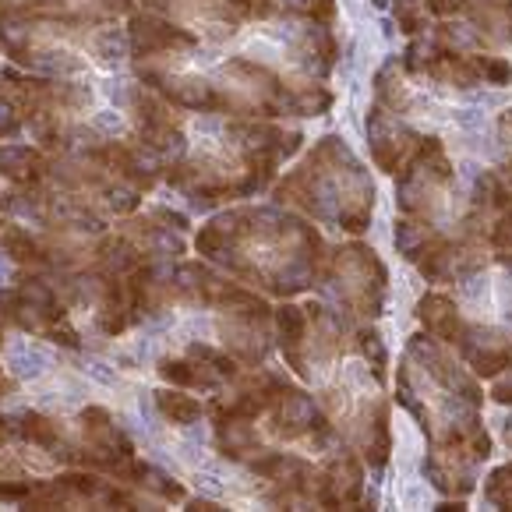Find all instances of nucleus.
<instances>
[{
	"mask_svg": "<svg viewBox=\"0 0 512 512\" xmlns=\"http://www.w3.org/2000/svg\"><path fill=\"white\" fill-rule=\"evenodd\" d=\"M456 343H460L463 357H467V364L477 371V375L495 378L512 368V343L502 336V332L474 325V329H463Z\"/></svg>",
	"mask_w": 512,
	"mask_h": 512,
	"instance_id": "f257e3e1",
	"label": "nucleus"
},
{
	"mask_svg": "<svg viewBox=\"0 0 512 512\" xmlns=\"http://www.w3.org/2000/svg\"><path fill=\"white\" fill-rule=\"evenodd\" d=\"M315 502L325 509H339L361 498V463L354 456H336L325 463L322 474H315Z\"/></svg>",
	"mask_w": 512,
	"mask_h": 512,
	"instance_id": "f03ea898",
	"label": "nucleus"
},
{
	"mask_svg": "<svg viewBox=\"0 0 512 512\" xmlns=\"http://www.w3.org/2000/svg\"><path fill=\"white\" fill-rule=\"evenodd\" d=\"M265 414H272L276 435H287V438H297V435H304V431H315V421H318L315 400H311L308 392L290 389V385H283V389L276 392V400L269 403Z\"/></svg>",
	"mask_w": 512,
	"mask_h": 512,
	"instance_id": "7ed1b4c3",
	"label": "nucleus"
},
{
	"mask_svg": "<svg viewBox=\"0 0 512 512\" xmlns=\"http://www.w3.org/2000/svg\"><path fill=\"white\" fill-rule=\"evenodd\" d=\"M368 138H371V156H375V163L382 166V170H389V174L400 170V159L407 156L410 145H414V135L392 128L389 117H385V110H371Z\"/></svg>",
	"mask_w": 512,
	"mask_h": 512,
	"instance_id": "20e7f679",
	"label": "nucleus"
},
{
	"mask_svg": "<svg viewBox=\"0 0 512 512\" xmlns=\"http://www.w3.org/2000/svg\"><path fill=\"white\" fill-rule=\"evenodd\" d=\"M279 325V343H283V354H287L290 368L301 378H308V361H304V336H308V308H297V304H283L276 311Z\"/></svg>",
	"mask_w": 512,
	"mask_h": 512,
	"instance_id": "39448f33",
	"label": "nucleus"
},
{
	"mask_svg": "<svg viewBox=\"0 0 512 512\" xmlns=\"http://www.w3.org/2000/svg\"><path fill=\"white\" fill-rule=\"evenodd\" d=\"M417 318H421L424 329H428L435 339H442V343H456L460 332H463L460 311H456V304L442 294L421 297V304H417Z\"/></svg>",
	"mask_w": 512,
	"mask_h": 512,
	"instance_id": "423d86ee",
	"label": "nucleus"
},
{
	"mask_svg": "<svg viewBox=\"0 0 512 512\" xmlns=\"http://www.w3.org/2000/svg\"><path fill=\"white\" fill-rule=\"evenodd\" d=\"M424 71L431 78H438L442 85H456V89H474L481 82V71H477L474 57H456V53H438Z\"/></svg>",
	"mask_w": 512,
	"mask_h": 512,
	"instance_id": "0eeeda50",
	"label": "nucleus"
},
{
	"mask_svg": "<svg viewBox=\"0 0 512 512\" xmlns=\"http://www.w3.org/2000/svg\"><path fill=\"white\" fill-rule=\"evenodd\" d=\"M156 407L174 424H195L202 417V403L195 396H184V392H156Z\"/></svg>",
	"mask_w": 512,
	"mask_h": 512,
	"instance_id": "6e6552de",
	"label": "nucleus"
},
{
	"mask_svg": "<svg viewBox=\"0 0 512 512\" xmlns=\"http://www.w3.org/2000/svg\"><path fill=\"white\" fill-rule=\"evenodd\" d=\"M431 241H435V234H431L428 223H414V219H400V223H396V248H400L403 258H410V262H417Z\"/></svg>",
	"mask_w": 512,
	"mask_h": 512,
	"instance_id": "1a4fd4ad",
	"label": "nucleus"
},
{
	"mask_svg": "<svg viewBox=\"0 0 512 512\" xmlns=\"http://www.w3.org/2000/svg\"><path fill=\"white\" fill-rule=\"evenodd\" d=\"M477 71H481V78L488 85H505L512 82V64L502 61V57H474Z\"/></svg>",
	"mask_w": 512,
	"mask_h": 512,
	"instance_id": "9d476101",
	"label": "nucleus"
},
{
	"mask_svg": "<svg viewBox=\"0 0 512 512\" xmlns=\"http://www.w3.org/2000/svg\"><path fill=\"white\" fill-rule=\"evenodd\" d=\"M357 343H361V354L375 364V375L382 378L389 357H385V347H382V339H378V332H361V336H357Z\"/></svg>",
	"mask_w": 512,
	"mask_h": 512,
	"instance_id": "9b49d317",
	"label": "nucleus"
},
{
	"mask_svg": "<svg viewBox=\"0 0 512 512\" xmlns=\"http://www.w3.org/2000/svg\"><path fill=\"white\" fill-rule=\"evenodd\" d=\"M491 244H495V248H505L509 251L512 248V212L509 209H502V216H498V223L491 226Z\"/></svg>",
	"mask_w": 512,
	"mask_h": 512,
	"instance_id": "f8f14e48",
	"label": "nucleus"
},
{
	"mask_svg": "<svg viewBox=\"0 0 512 512\" xmlns=\"http://www.w3.org/2000/svg\"><path fill=\"white\" fill-rule=\"evenodd\" d=\"M396 18H400L403 32H410V36L424 29V15L417 8H410V4H400V8H396Z\"/></svg>",
	"mask_w": 512,
	"mask_h": 512,
	"instance_id": "ddd939ff",
	"label": "nucleus"
},
{
	"mask_svg": "<svg viewBox=\"0 0 512 512\" xmlns=\"http://www.w3.org/2000/svg\"><path fill=\"white\" fill-rule=\"evenodd\" d=\"M32 491L29 481H18V484H0V502H25Z\"/></svg>",
	"mask_w": 512,
	"mask_h": 512,
	"instance_id": "4468645a",
	"label": "nucleus"
},
{
	"mask_svg": "<svg viewBox=\"0 0 512 512\" xmlns=\"http://www.w3.org/2000/svg\"><path fill=\"white\" fill-rule=\"evenodd\" d=\"M424 8L431 11V15H456V11H463L467 8V0H428V4H424Z\"/></svg>",
	"mask_w": 512,
	"mask_h": 512,
	"instance_id": "2eb2a0df",
	"label": "nucleus"
},
{
	"mask_svg": "<svg viewBox=\"0 0 512 512\" xmlns=\"http://www.w3.org/2000/svg\"><path fill=\"white\" fill-rule=\"evenodd\" d=\"M491 396H495L498 403H512V375L509 378H502V382L491 389Z\"/></svg>",
	"mask_w": 512,
	"mask_h": 512,
	"instance_id": "dca6fc26",
	"label": "nucleus"
},
{
	"mask_svg": "<svg viewBox=\"0 0 512 512\" xmlns=\"http://www.w3.org/2000/svg\"><path fill=\"white\" fill-rule=\"evenodd\" d=\"M498 128H502V135L512 142V110H505V113H502V121H498Z\"/></svg>",
	"mask_w": 512,
	"mask_h": 512,
	"instance_id": "f3484780",
	"label": "nucleus"
},
{
	"mask_svg": "<svg viewBox=\"0 0 512 512\" xmlns=\"http://www.w3.org/2000/svg\"><path fill=\"white\" fill-rule=\"evenodd\" d=\"M505 181H509V188H512V163L505 166Z\"/></svg>",
	"mask_w": 512,
	"mask_h": 512,
	"instance_id": "a211bd4d",
	"label": "nucleus"
}]
</instances>
